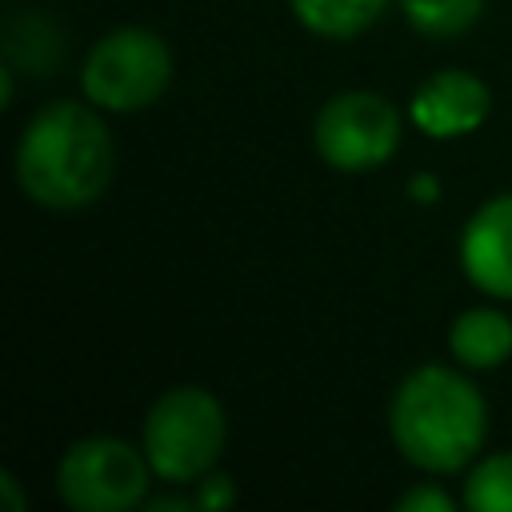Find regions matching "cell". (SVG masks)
<instances>
[{"instance_id":"1","label":"cell","mask_w":512,"mask_h":512,"mask_svg":"<svg viewBox=\"0 0 512 512\" xmlns=\"http://www.w3.org/2000/svg\"><path fill=\"white\" fill-rule=\"evenodd\" d=\"M112 168L116 148L104 120L72 100L40 108L16 144L20 188L44 208L92 204L108 188Z\"/></svg>"},{"instance_id":"2","label":"cell","mask_w":512,"mask_h":512,"mask_svg":"<svg viewBox=\"0 0 512 512\" xmlns=\"http://www.w3.org/2000/svg\"><path fill=\"white\" fill-rule=\"evenodd\" d=\"M388 428L408 464L424 472H456L480 452L488 412L472 380L452 368L424 364L400 380Z\"/></svg>"},{"instance_id":"3","label":"cell","mask_w":512,"mask_h":512,"mask_svg":"<svg viewBox=\"0 0 512 512\" xmlns=\"http://www.w3.org/2000/svg\"><path fill=\"white\" fill-rule=\"evenodd\" d=\"M224 408L204 388L164 392L144 420V456L160 480H200L224 448Z\"/></svg>"},{"instance_id":"4","label":"cell","mask_w":512,"mask_h":512,"mask_svg":"<svg viewBox=\"0 0 512 512\" xmlns=\"http://www.w3.org/2000/svg\"><path fill=\"white\" fill-rule=\"evenodd\" d=\"M172 80V52L148 28H112L84 60L80 84L96 108L136 112L160 100Z\"/></svg>"},{"instance_id":"5","label":"cell","mask_w":512,"mask_h":512,"mask_svg":"<svg viewBox=\"0 0 512 512\" xmlns=\"http://www.w3.org/2000/svg\"><path fill=\"white\" fill-rule=\"evenodd\" d=\"M148 476L152 464L144 452L116 436H88L64 452L56 488L76 512H128L144 500Z\"/></svg>"},{"instance_id":"6","label":"cell","mask_w":512,"mask_h":512,"mask_svg":"<svg viewBox=\"0 0 512 512\" xmlns=\"http://www.w3.org/2000/svg\"><path fill=\"white\" fill-rule=\"evenodd\" d=\"M320 160L340 172H368L380 168L400 144V116L380 92H340L332 96L312 128Z\"/></svg>"},{"instance_id":"7","label":"cell","mask_w":512,"mask_h":512,"mask_svg":"<svg viewBox=\"0 0 512 512\" xmlns=\"http://www.w3.org/2000/svg\"><path fill=\"white\" fill-rule=\"evenodd\" d=\"M460 264L480 292L512 300V192L472 212L460 236Z\"/></svg>"},{"instance_id":"8","label":"cell","mask_w":512,"mask_h":512,"mask_svg":"<svg viewBox=\"0 0 512 512\" xmlns=\"http://www.w3.org/2000/svg\"><path fill=\"white\" fill-rule=\"evenodd\" d=\"M488 116V84L472 72H436L412 96V120L424 136H468Z\"/></svg>"},{"instance_id":"9","label":"cell","mask_w":512,"mask_h":512,"mask_svg":"<svg viewBox=\"0 0 512 512\" xmlns=\"http://www.w3.org/2000/svg\"><path fill=\"white\" fill-rule=\"evenodd\" d=\"M452 356L468 368H496L512 356V320L496 308H468L448 332Z\"/></svg>"},{"instance_id":"10","label":"cell","mask_w":512,"mask_h":512,"mask_svg":"<svg viewBox=\"0 0 512 512\" xmlns=\"http://www.w3.org/2000/svg\"><path fill=\"white\" fill-rule=\"evenodd\" d=\"M384 4L388 0H292V12L308 32L328 40H348L372 28Z\"/></svg>"},{"instance_id":"11","label":"cell","mask_w":512,"mask_h":512,"mask_svg":"<svg viewBox=\"0 0 512 512\" xmlns=\"http://www.w3.org/2000/svg\"><path fill=\"white\" fill-rule=\"evenodd\" d=\"M464 504L472 512H512V452H496L468 472Z\"/></svg>"},{"instance_id":"12","label":"cell","mask_w":512,"mask_h":512,"mask_svg":"<svg viewBox=\"0 0 512 512\" xmlns=\"http://www.w3.org/2000/svg\"><path fill=\"white\" fill-rule=\"evenodd\" d=\"M404 16L424 36H460L484 12V0H400Z\"/></svg>"},{"instance_id":"13","label":"cell","mask_w":512,"mask_h":512,"mask_svg":"<svg viewBox=\"0 0 512 512\" xmlns=\"http://www.w3.org/2000/svg\"><path fill=\"white\" fill-rule=\"evenodd\" d=\"M8 52L12 60H32V68H52L60 56V36L44 16H20L8 28Z\"/></svg>"},{"instance_id":"14","label":"cell","mask_w":512,"mask_h":512,"mask_svg":"<svg viewBox=\"0 0 512 512\" xmlns=\"http://www.w3.org/2000/svg\"><path fill=\"white\" fill-rule=\"evenodd\" d=\"M400 512H452V496L444 492V488H436V484H420V488H412L400 504H396Z\"/></svg>"},{"instance_id":"15","label":"cell","mask_w":512,"mask_h":512,"mask_svg":"<svg viewBox=\"0 0 512 512\" xmlns=\"http://www.w3.org/2000/svg\"><path fill=\"white\" fill-rule=\"evenodd\" d=\"M196 504H204V508H224V504H232V484H228L224 476H208L204 488H200V496H196Z\"/></svg>"}]
</instances>
